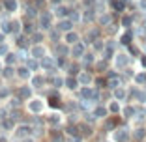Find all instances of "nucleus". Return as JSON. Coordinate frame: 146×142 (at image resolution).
Listing matches in <instances>:
<instances>
[{
	"instance_id": "nucleus-42",
	"label": "nucleus",
	"mask_w": 146,
	"mask_h": 142,
	"mask_svg": "<svg viewBox=\"0 0 146 142\" xmlns=\"http://www.w3.org/2000/svg\"><path fill=\"white\" fill-rule=\"evenodd\" d=\"M131 21H133V19L129 17V15H125V17H122V24H124V26H129V24H131Z\"/></svg>"
},
{
	"instance_id": "nucleus-48",
	"label": "nucleus",
	"mask_w": 146,
	"mask_h": 142,
	"mask_svg": "<svg viewBox=\"0 0 146 142\" xmlns=\"http://www.w3.org/2000/svg\"><path fill=\"white\" fill-rule=\"evenodd\" d=\"M129 39H131V34H125V36H122V43H129Z\"/></svg>"
},
{
	"instance_id": "nucleus-1",
	"label": "nucleus",
	"mask_w": 146,
	"mask_h": 142,
	"mask_svg": "<svg viewBox=\"0 0 146 142\" xmlns=\"http://www.w3.org/2000/svg\"><path fill=\"white\" fill-rule=\"evenodd\" d=\"M45 52H47V51H45V47H43L41 43H34V45H32V49H30V56H32V58H36V60H38V58L41 60L43 56H45Z\"/></svg>"
},
{
	"instance_id": "nucleus-55",
	"label": "nucleus",
	"mask_w": 146,
	"mask_h": 142,
	"mask_svg": "<svg viewBox=\"0 0 146 142\" xmlns=\"http://www.w3.org/2000/svg\"><path fill=\"white\" fill-rule=\"evenodd\" d=\"M0 73H2V65H0Z\"/></svg>"
},
{
	"instance_id": "nucleus-37",
	"label": "nucleus",
	"mask_w": 146,
	"mask_h": 142,
	"mask_svg": "<svg viewBox=\"0 0 146 142\" xmlns=\"http://www.w3.org/2000/svg\"><path fill=\"white\" fill-rule=\"evenodd\" d=\"M8 52H9L8 45H6V43H0V56H6Z\"/></svg>"
},
{
	"instance_id": "nucleus-52",
	"label": "nucleus",
	"mask_w": 146,
	"mask_h": 142,
	"mask_svg": "<svg viewBox=\"0 0 146 142\" xmlns=\"http://www.w3.org/2000/svg\"><path fill=\"white\" fill-rule=\"evenodd\" d=\"M4 118H6V110H4V108H0V120H4Z\"/></svg>"
},
{
	"instance_id": "nucleus-31",
	"label": "nucleus",
	"mask_w": 146,
	"mask_h": 142,
	"mask_svg": "<svg viewBox=\"0 0 146 142\" xmlns=\"http://www.w3.org/2000/svg\"><path fill=\"white\" fill-rule=\"evenodd\" d=\"M34 32H36V30H34V26H32V22H30V21L25 22V34L30 36V34H34Z\"/></svg>"
},
{
	"instance_id": "nucleus-22",
	"label": "nucleus",
	"mask_w": 146,
	"mask_h": 142,
	"mask_svg": "<svg viewBox=\"0 0 146 142\" xmlns=\"http://www.w3.org/2000/svg\"><path fill=\"white\" fill-rule=\"evenodd\" d=\"M54 11H56V15H58V17H68V15H69V11H68V8H66V6H58Z\"/></svg>"
},
{
	"instance_id": "nucleus-28",
	"label": "nucleus",
	"mask_w": 146,
	"mask_h": 142,
	"mask_svg": "<svg viewBox=\"0 0 146 142\" xmlns=\"http://www.w3.org/2000/svg\"><path fill=\"white\" fill-rule=\"evenodd\" d=\"M131 95H133L135 99H139V101H146V94H144V92H141V90H133V94H131Z\"/></svg>"
},
{
	"instance_id": "nucleus-56",
	"label": "nucleus",
	"mask_w": 146,
	"mask_h": 142,
	"mask_svg": "<svg viewBox=\"0 0 146 142\" xmlns=\"http://www.w3.org/2000/svg\"><path fill=\"white\" fill-rule=\"evenodd\" d=\"M26 142H32V140H26Z\"/></svg>"
},
{
	"instance_id": "nucleus-25",
	"label": "nucleus",
	"mask_w": 146,
	"mask_h": 142,
	"mask_svg": "<svg viewBox=\"0 0 146 142\" xmlns=\"http://www.w3.org/2000/svg\"><path fill=\"white\" fill-rule=\"evenodd\" d=\"M38 62H36V58H30V60H26V67L30 69V71H36V69H38Z\"/></svg>"
},
{
	"instance_id": "nucleus-4",
	"label": "nucleus",
	"mask_w": 146,
	"mask_h": 142,
	"mask_svg": "<svg viewBox=\"0 0 146 142\" xmlns=\"http://www.w3.org/2000/svg\"><path fill=\"white\" fill-rule=\"evenodd\" d=\"M51 19H52V15L49 11H43L41 15H39V22H41L43 30H49V28H51Z\"/></svg>"
},
{
	"instance_id": "nucleus-11",
	"label": "nucleus",
	"mask_w": 146,
	"mask_h": 142,
	"mask_svg": "<svg viewBox=\"0 0 146 142\" xmlns=\"http://www.w3.org/2000/svg\"><path fill=\"white\" fill-rule=\"evenodd\" d=\"M116 140L118 142H127L129 140V131L127 129H116Z\"/></svg>"
},
{
	"instance_id": "nucleus-38",
	"label": "nucleus",
	"mask_w": 146,
	"mask_h": 142,
	"mask_svg": "<svg viewBox=\"0 0 146 142\" xmlns=\"http://www.w3.org/2000/svg\"><path fill=\"white\" fill-rule=\"evenodd\" d=\"M144 129H137L135 131V138H137V140H142V138H144Z\"/></svg>"
},
{
	"instance_id": "nucleus-2",
	"label": "nucleus",
	"mask_w": 146,
	"mask_h": 142,
	"mask_svg": "<svg viewBox=\"0 0 146 142\" xmlns=\"http://www.w3.org/2000/svg\"><path fill=\"white\" fill-rule=\"evenodd\" d=\"M39 65H41L45 71H56V60H52L51 56H43Z\"/></svg>"
},
{
	"instance_id": "nucleus-51",
	"label": "nucleus",
	"mask_w": 146,
	"mask_h": 142,
	"mask_svg": "<svg viewBox=\"0 0 146 142\" xmlns=\"http://www.w3.org/2000/svg\"><path fill=\"white\" fill-rule=\"evenodd\" d=\"M69 73H79V67L77 65H71V67H69Z\"/></svg>"
},
{
	"instance_id": "nucleus-45",
	"label": "nucleus",
	"mask_w": 146,
	"mask_h": 142,
	"mask_svg": "<svg viewBox=\"0 0 146 142\" xmlns=\"http://www.w3.org/2000/svg\"><path fill=\"white\" fill-rule=\"evenodd\" d=\"M96 67H98V71H105L107 64H105V62H98V65H96Z\"/></svg>"
},
{
	"instance_id": "nucleus-39",
	"label": "nucleus",
	"mask_w": 146,
	"mask_h": 142,
	"mask_svg": "<svg viewBox=\"0 0 146 142\" xmlns=\"http://www.w3.org/2000/svg\"><path fill=\"white\" fill-rule=\"evenodd\" d=\"M109 110H111V112H118V110H120V105L116 103V101H112L111 107H109Z\"/></svg>"
},
{
	"instance_id": "nucleus-3",
	"label": "nucleus",
	"mask_w": 146,
	"mask_h": 142,
	"mask_svg": "<svg viewBox=\"0 0 146 142\" xmlns=\"http://www.w3.org/2000/svg\"><path fill=\"white\" fill-rule=\"evenodd\" d=\"M69 56H73V58H82L84 56V45L79 41V43L71 45V49H69Z\"/></svg>"
},
{
	"instance_id": "nucleus-23",
	"label": "nucleus",
	"mask_w": 146,
	"mask_h": 142,
	"mask_svg": "<svg viewBox=\"0 0 146 142\" xmlns=\"http://www.w3.org/2000/svg\"><path fill=\"white\" fill-rule=\"evenodd\" d=\"M28 41H30V39L25 38V36H19V38H17V45H19V47H23V49L28 47Z\"/></svg>"
},
{
	"instance_id": "nucleus-8",
	"label": "nucleus",
	"mask_w": 146,
	"mask_h": 142,
	"mask_svg": "<svg viewBox=\"0 0 146 142\" xmlns=\"http://www.w3.org/2000/svg\"><path fill=\"white\" fill-rule=\"evenodd\" d=\"M30 131H32L30 125H21V127L15 131V137H17V138H26L28 135H30Z\"/></svg>"
},
{
	"instance_id": "nucleus-13",
	"label": "nucleus",
	"mask_w": 146,
	"mask_h": 142,
	"mask_svg": "<svg viewBox=\"0 0 146 142\" xmlns=\"http://www.w3.org/2000/svg\"><path fill=\"white\" fill-rule=\"evenodd\" d=\"M66 43H68V45L79 43V34H77V32H71V30H69L68 34H66Z\"/></svg>"
},
{
	"instance_id": "nucleus-35",
	"label": "nucleus",
	"mask_w": 146,
	"mask_h": 142,
	"mask_svg": "<svg viewBox=\"0 0 146 142\" xmlns=\"http://www.w3.org/2000/svg\"><path fill=\"white\" fill-rule=\"evenodd\" d=\"M135 81H137L139 84H146V73H139L137 77H135Z\"/></svg>"
},
{
	"instance_id": "nucleus-5",
	"label": "nucleus",
	"mask_w": 146,
	"mask_h": 142,
	"mask_svg": "<svg viewBox=\"0 0 146 142\" xmlns=\"http://www.w3.org/2000/svg\"><path fill=\"white\" fill-rule=\"evenodd\" d=\"M71 26H73V22L69 21V19H62V21L56 22V30H60V32H69V30H71Z\"/></svg>"
},
{
	"instance_id": "nucleus-36",
	"label": "nucleus",
	"mask_w": 146,
	"mask_h": 142,
	"mask_svg": "<svg viewBox=\"0 0 146 142\" xmlns=\"http://www.w3.org/2000/svg\"><path fill=\"white\" fill-rule=\"evenodd\" d=\"M133 114H135V108H133V107H125V108H124V116L129 118V116H133Z\"/></svg>"
},
{
	"instance_id": "nucleus-46",
	"label": "nucleus",
	"mask_w": 146,
	"mask_h": 142,
	"mask_svg": "<svg viewBox=\"0 0 146 142\" xmlns=\"http://www.w3.org/2000/svg\"><path fill=\"white\" fill-rule=\"evenodd\" d=\"M6 95H9V90L8 88H0V97H6Z\"/></svg>"
},
{
	"instance_id": "nucleus-44",
	"label": "nucleus",
	"mask_w": 146,
	"mask_h": 142,
	"mask_svg": "<svg viewBox=\"0 0 146 142\" xmlns=\"http://www.w3.org/2000/svg\"><path fill=\"white\" fill-rule=\"evenodd\" d=\"M58 38H60V30H52L51 32V39H54V41H56Z\"/></svg>"
},
{
	"instance_id": "nucleus-18",
	"label": "nucleus",
	"mask_w": 146,
	"mask_h": 142,
	"mask_svg": "<svg viewBox=\"0 0 146 142\" xmlns=\"http://www.w3.org/2000/svg\"><path fill=\"white\" fill-rule=\"evenodd\" d=\"M9 32H11L13 36H19V32H21V22L19 21H11L9 22Z\"/></svg>"
},
{
	"instance_id": "nucleus-16",
	"label": "nucleus",
	"mask_w": 146,
	"mask_h": 142,
	"mask_svg": "<svg viewBox=\"0 0 146 142\" xmlns=\"http://www.w3.org/2000/svg\"><path fill=\"white\" fill-rule=\"evenodd\" d=\"M77 129H79V135H81V137H90V135H92V129H90L86 124L77 125Z\"/></svg>"
},
{
	"instance_id": "nucleus-50",
	"label": "nucleus",
	"mask_w": 146,
	"mask_h": 142,
	"mask_svg": "<svg viewBox=\"0 0 146 142\" xmlns=\"http://www.w3.org/2000/svg\"><path fill=\"white\" fill-rule=\"evenodd\" d=\"M105 127H107V129H114V122H112V120H109L107 124H105Z\"/></svg>"
},
{
	"instance_id": "nucleus-26",
	"label": "nucleus",
	"mask_w": 146,
	"mask_h": 142,
	"mask_svg": "<svg viewBox=\"0 0 146 142\" xmlns=\"http://www.w3.org/2000/svg\"><path fill=\"white\" fill-rule=\"evenodd\" d=\"M114 97L118 99V101H122V99H125V92L122 90L120 86H118V88H114Z\"/></svg>"
},
{
	"instance_id": "nucleus-34",
	"label": "nucleus",
	"mask_w": 146,
	"mask_h": 142,
	"mask_svg": "<svg viewBox=\"0 0 146 142\" xmlns=\"http://www.w3.org/2000/svg\"><path fill=\"white\" fill-rule=\"evenodd\" d=\"M9 105L15 107V108H19V107H21V97H19V95H17V97H13L11 101H9Z\"/></svg>"
},
{
	"instance_id": "nucleus-30",
	"label": "nucleus",
	"mask_w": 146,
	"mask_h": 142,
	"mask_svg": "<svg viewBox=\"0 0 146 142\" xmlns=\"http://www.w3.org/2000/svg\"><path fill=\"white\" fill-rule=\"evenodd\" d=\"M15 62H17V56L11 54V52H8V54H6V64H8V65H13Z\"/></svg>"
},
{
	"instance_id": "nucleus-10",
	"label": "nucleus",
	"mask_w": 146,
	"mask_h": 142,
	"mask_svg": "<svg viewBox=\"0 0 146 142\" xmlns=\"http://www.w3.org/2000/svg\"><path fill=\"white\" fill-rule=\"evenodd\" d=\"M28 110H32V112H41L43 110V101H39V99L30 101V103H28Z\"/></svg>"
},
{
	"instance_id": "nucleus-32",
	"label": "nucleus",
	"mask_w": 146,
	"mask_h": 142,
	"mask_svg": "<svg viewBox=\"0 0 146 142\" xmlns=\"http://www.w3.org/2000/svg\"><path fill=\"white\" fill-rule=\"evenodd\" d=\"M2 75H4L6 79H9V77H13V67L11 65H8V67L4 69V71H2Z\"/></svg>"
},
{
	"instance_id": "nucleus-47",
	"label": "nucleus",
	"mask_w": 146,
	"mask_h": 142,
	"mask_svg": "<svg viewBox=\"0 0 146 142\" xmlns=\"http://www.w3.org/2000/svg\"><path fill=\"white\" fill-rule=\"evenodd\" d=\"M19 118H21V112H19V110L11 112V120H19Z\"/></svg>"
},
{
	"instance_id": "nucleus-54",
	"label": "nucleus",
	"mask_w": 146,
	"mask_h": 142,
	"mask_svg": "<svg viewBox=\"0 0 146 142\" xmlns=\"http://www.w3.org/2000/svg\"><path fill=\"white\" fill-rule=\"evenodd\" d=\"M142 65H144V67H146V58H142Z\"/></svg>"
},
{
	"instance_id": "nucleus-9",
	"label": "nucleus",
	"mask_w": 146,
	"mask_h": 142,
	"mask_svg": "<svg viewBox=\"0 0 146 142\" xmlns=\"http://www.w3.org/2000/svg\"><path fill=\"white\" fill-rule=\"evenodd\" d=\"M107 86L111 88V90L118 88V86H120V77H118V75H114V73H111V77H109V81H107Z\"/></svg>"
},
{
	"instance_id": "nucleus-40",
	"label": "nucleus",
	"mask_w": 146,
	"mask_h": 142,
	"mask_svg": "<svg viewBox=\"0 0 146 142\" xmlns=\"http://www.w3.org/2000/svg\"><path fill=\"white\" fill-rule=\"evenodd\" d=\"M49 122H51L52 125H56L58 122H60V116H56V114H51V116H49Z\"/></svg>"
},
{
	"instance_id": "nucleus-12",
	"label": "nucleus",
	"mask_w": 146,
	"mask_h": 142,
	"mask_svg": "<svg viewBox=\"0 0 146 142\" xmlns=\"http://www.w3.org/2000/svg\"><path fill=\"white\" fill-rule=\"evenodd\" d=\"M127 64H129L127 54H116V65L118 67H127Z\"/></svg>"
},
{
	"instance_id": "nucleus-24",
	"label": "nucleus",
	"mask_w": 146,
	"mask_h": 142,
	"mask_svg": "<svg viewBox=\"0 0 146 142\" xmlns=\"http://www.w3.org/2000/svg\"><path fill=\"white\" fill-rule=\"evenodd\" d=\"M43 82H45V79H43L41 75H38V77L32 79V86H34V88H39V86L43 84Z\"/></svg>"
},
{
	"instance_id": "nucleus-43",
	"label": "nucleus",
	"mask_w": 146,
	"mask_h": 142,
	"mask_svg": "<svg viewBox=\"0 0 146 142\" xmlns=\"http://www.w3.org/2000/svg\"><path fill=\"white\" fill-rule=\"evenodd\" d=\"M51 107H60V99L58 97H51Z\"/></svg>"
},
{
	"instance_id": "nucleus-33",
	"label": "nucleus",
	"mask_w": 146,
	"mask_h": 142,
	"mask_svg": "<svg viewBox=\"0 0 146 142\" xmlns=\"http://www.w3.org/2000/svg\"><path fill=\"white\" fill-rule=\"evenodd\" d=\"M82 60H84V64H94V54H86L84 52V56H82Z\"/></svg>"
},
{
	"instance_id": "nucleus-14",
	"label": "nucleus",
	"mask_w": 146,
	"mask_h": 142,
	"mask_svg": "<svg viewBox=\"0 0 146 142\" xmlns=\"http://www.w3.org/2000/svg\"><path fill=\"white\" fill-rule=\"evenodd\" d=\"M56 54L58 56H69V47L68 45H62V43H56Z\"/></svg>"
},
{
	"instance_id": "nucleus-7",
	"label": "nucleus",
	"mask_w": 146,
	"mask_h": 142,
	"mask_svg": "<svg viewBox=\"0 0 146 142\" xmlns=\"http://www.w3.org/2000/svg\"><path fill=\"white\" fill-rule=\"evenodd\" d=\"M96 13H98V11H96V9H94V6H90V8H86L84 9V11H82V21H94V19H96Z\"/></svg>"
},
{
	"instance_id": "nucleus-19",
	"label": "nucleus",
	"mask_w": 146,
	"mask_h": 142,
	"mask_svg": "<svg viewBox=\"0 0 146 142\" xmlns=\"http://www.w3.org/2000/svg\"><path fill=\"white\" fill-rule=\"evenodd\" d=\"M64 84H66L68 88H71V90H75V88L79 86V81H77V79H73V77H68V79L64 81Z\"/></svg>"
},
{
	"instance_id": "nucleus-41",
	"label": "nucleus",
	"mask_w": 146,
	"mask_h": 142,
	"mask_svg": "<svg viewBox=\"0 0 146 142\" xmlns=\"http://www.w3.org/2000/svg\"><path fill=\"white\" fill-rule=\"evenodd\" d=\"M51 82H52V84H54L56 88H58V86H62V84H64V81H62L60 77H58V79H56V77H54V79H51Z\"/></svg>"
},
{
	"instance_id": "nucleus-15",
	"label": "nucleus",
	"mask_w": 146,
	"mask_h": 142,
	"mask_svg": "<svg viewBox=\"0 0 146 142\" xmlns=\"http://www.w3.org/2000/svg\"><path fill=\"white\" fill-rule=\"evenodd\" d=\"M6 11H15L17 9V0H2Z\"/></svg>"
},
{
	"instance_id": "nucleus-17",
	"label": "nucleus",
	"mask_w": 146,
	"mask_h": 142,
	"mask_svg": "<svg viewBox=\"0 0 146 142\" xmlns=\"http://www.w3.org/2000/svg\"><path fill=\"white\" fill-rule=\"evenodd\" d=\"M17 95L21 99H28L32 95V90H30V88H26V86H23V88H19V90H17Z\"/></svg>"
},
{
	"instance_id": "nucleus-6",
	"label": "nucleus",
	"mask_w": 146,
	"mask_h": 142,
	"mask_svg": "<svg viewBox=\"0 0 146 142\" xmlns=\"http://www.w3.org/2000/svg\"><path fill=\"white\" fill-rule=\"evenodd\" d=\"M77 81H79V84H82V86H88V84L92 82V75L88 73V71H81L79 77H77Z\"/></svg>"
},
{
	"instance_id": "nucleus-53",
	"label": "nucleus",
	"mask_w": 146,
	"mask_h": 142,
	"mask_svg": "<svg viewBox=\"0 0 146 142\" xmlns=\"http://www.w3.org/2000/svg\"><path fill=\"white\" fill-rule=\"evenodd\" d=\"M4 38H6V34H4V32H0V43H4Z\"/></svg>"
},
{
	"instance_id": "nucleus-27",
	"label": "nucleus",
	"mask_w": 146,
	"mask_h": 142,
	"mask_svg": "<svg viewBox=\"0 0 146 142\" xmlns=\"http://www.w3.org/2000/svg\"><path fill=\"white\" fill-rule=\"evenodd\" d=\"M17 71H19V77H23V79H28V77H30V69L26 67V65H25V67H19Z\"/></svg>"
},
{
	"instance_id": "nucleus-29",
	"label": "nucleus",
	"mask_w": 146,
	"mask_h": 142,
	"mask_svg": "<svg viewBox=\"0 0 146 142\" xmlns=\"http://www.w3.org/2000/svg\"><path fill=\"white\" fill-rule=\"evenodd\" d=\"M30 39L34 41V43H41L43 34H41V32H34V34H30Z\"/></svg>"
},
{
	"instance_id": "nucleus-49",
	"label": "nucleus",
	"mask_w": 146,
	"mask_h": 142,
	"mask_svg": "<svg viewBox=\"0 0 146 142\" xmlns=\"http://www.w3.org/2000/svg\"><path fill=\"white\" fill-rule=\"evenodd\" d=\"M11 125H13V120H4V127L11 129Z\"/></svg>"
},
{
	"instance_id": "nucleus-21",
	"label": "nucleus",
	"mask_w": 146,
	"mask_h": 142,
	"mask_svg": "<svg viewBox=\"0 0 146 142\" xmlns=\"http://www.w3.org/2000/svg\"><path fill=\"white\" fill-rule=\"evenodd\" d=\"M99 22H101V24H103V26H109V24H111V22H112V17H111V15H109V13H105V11H103V15L99 17Z\"/></svg>"
},
{
	"instance_id": "nucleus-57",
	"label": "nucleus",
	"mask_w": 146,
	"mask_h": 142,
	"mask_svg": "<svg viewBox=\"0 0 146 142\" xmlns=\"http://www.w3.org/2000/svg\"><path fill=\"white\" fill-rule=\"evenodd\" d=\"M144 110H146V108H144Z\"/></svg>"
},
{
	"instance_id": "nucleus-20",
	"label": "nucleus",
	"mask_w": 146,
	"mask_h": 142,
	"mask_svg": "<svg viewBox=\"0 0 146 142\" xmlns=\"http://www.w3.org/2000/svg\"><path fill=\"white\" fill-rule=\"evenodd\" d=\"M94 116L96 118H105L107 116V108L105 107H96L94 108Z\"/></svg>"
}]
</instances>
